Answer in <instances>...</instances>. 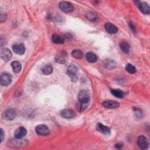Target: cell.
<instances>
[{
	"instance_id": "6da1fadb",
	"label": "cell",
	"mask_w": 150,
	"mask_h": 150,
	"mask_svg": "<svg viewBox=\"0 0 150 150\" xmlns=\"http://www.w3.org/2000/svg\"><path fill=\"white\" fill-rule=\"evenodd\" d=\"M78 98L79 103L89 104L90 98V95L87 90H82L79 92Z\"/></svg>"
},
{
	"instance_id": "7a4b0ae2",
	"label": "cell",
	"mask_w": 150,
	"mask_h": 150,
	"mask_svg": "<svg viewBox=\"0 0 150 150\" xmlns=\"http://www.w3.org/2000/svg\"><path fill=\"white\" fill-rule=\"evenodd\" d=\"M78 72V68L74 65H70L67 69V73L69 76L70 77L72 81L76 82L78 80V77L76 73Z\"/></svg>"
},
{
	"instance_id": "3957f363",
	"label": "cell",
	"mask_w": 150,
	"mask_h": 150,
	"mask_svg": "<svg viewBox=\"0 0 150 150\" xmlns=\"http://www.w3.org/2000/svg\"><path fill=\"white\" fill-rule=\"evenodd\" d=\"M59 6L60 9L66 13L72 12L74 10L73 6L69 2L62 1L59 3Z\"/></svg>"
},
{
	"instance_id": "277c9868",
	"label": "cell",
	"mask_w": 150,
	"mask_h": 150,
	"mask_svg": "<svg viewBox=\"0 0 150 150\" xmlns=\"http://www.w3.org/2000/svg\"><path fill=\"white\" fill-rule=\"evenodd\" d=\"M12 78L11 75L7 73H3L0 77V82L3 86H7L11 84Z\"/></svg>"
},
{
	"instance_id": "5b68a950",
	"label": "cell",
	"mask_w": 150,
	"mask_h": 150,
	"mask_svg": "<svg viewBox=\"0 0 150 150\" xmlns=\"http://www.w3.org/2000/svg\"><path fill=\"white\" fill-rule=\"evenodd\" d=\"M36 133L39 136H48L50 134V130L49 128L43 124H39L35 129Z\"/></svg>"
},
{
	"instance_id": "8992f818",
	"label": "cell",
	"mask_w": 150,
	"mask_h": 150,
	"mask_svg": "<svg viewBox=\"0 0 150 150\" xmlns=\"http://www.w3.org/2000/svg\"><path fill=\"white\" fill-rule=\"evenodd\" d=\"M137 144L142 149H145L148 147L149 143L147 138L144 136H140L137 138Z\"/></svg>"
},
{
	"instance_id": "52a82bcc",
	"label": "cell",
	"mask_w": 150,
	"mask_h": 150,
	"mask_svg": "<svg viewBox=\"0 0 150 150\" xmlns=\"http://www.w3.org/2000/svg\"><path fill=\"white\" fill-rule=\"evenodd\" d=\"M13 51L17 55H22L25 53V46L22 43H17L13 45L12 46Z\"/></svg>"
},
{
	"instance_id": "ba28073f",
	"label": "cell",
	"mask_w": 150,
	"mask_h": 150,
	"mask_svg": "<svg viewBox=\"0 0 150 150\" xmlns=\"http://www.w3.org/2000/svg\"><path fill=\"white\" fill-rule=\"evenodd\" d=\"M61 114L63 118L67 119L73 118L76 116V113H75V111L74 110L68 109L62 110L61 112Z\"/></svg>"
},
{
	"instance_id": "9c48e42d",
	"label": "cell",
	"mask_w": 150,
	"mask_h": 150,
	"mask_svg": "<svg viewBox=\"0 0 150 150\" xmlns=\"http://www.w3.org/2000/svg\"><path fill=\"white\" fill-rule=\"evenodd\" d=\"M102 105L104 107L109 109H117L120 106V103L116 101L113 100H106L103 102Z\"/></svg>"
},
{
	"instance_id": "30bf717a",
	"label": "cell",
	"mask_w": 150,
	"mask_h": 150,
	"mask_svg": "<svg viewBox=\"0 0 150 150\" xmlns=\"http://www.w3.org/2000/svg\"><path fill=\"white\" fill-rule=\"evenodd\" d=\"M0 55H1V58H2V59H3L6 62H8L11 58L12 53L10 49L7 48H4L1 49Z\"/></svg>"
},
{
	"instance_id": "8fae6325",
	"label": "cell",
	"mask_w": 150,
	"mask_h": 150,
	"mask_svg": "<svg viewBox=\"0 0 150 150\" xmlns=\"http://www.w3.org/2000/svg\"><path fill=\"white\" fill-rule=\"evenodd\" d=\"M96 130L99 133L102 134H103L105 135H110V129L105 126V125L101 124V123H98L96 126Z\"/></svg>"
},
{
	"instance_id": "7c38bea8",
	"label": "cell",
	"mask_w": 150,
	"mask_h": 150,
	"mask_svg": "<svg viewBox=\"0 0 150 150\" xmlns=\"http://www.w3.org/2000/svg\"><path fill=\"white\" fill-rule=\"evenodd\" d=\"M27 130L23 127H20L18 128L14 132V136L15 138L21 139L27 135Z\"/></svg>"
},
{
	"instance_id": "4fadbf2b",
	"label": "cell",
	"mask_w": 150,
	"mask_h": 150,
	"mask_svg": "<svg viewBox=\"0 0 150 150\" xmlns=\"http://www.w3.org/2000/svg\"><path fill=\"white\" fill-rule=\"evenodd\" d=\"M28 144V142L27 140H23L21 139L16 138L15 140H12L11 141L10 143V147H23L27 145Z\"/></svg>"
},
{
	"instance_id": "5bb4252c",
	"label": "cell",
	"mask_w": 150,
	"mask_h": 150,
	"mask_svg": "<svg viewBox=\"0 0 150 150\" xmlns=\"http://www.w3.org/2000/svg\"><path fill=\"white\" fill-rule=\"evenodd\" d=\"M17 116V112L13 109H8L4 112V117L8 120H12Z\"/></svg>"
},
{
	"instance_id": "9a60e30c",
	"label": "cell",
	"mask_w": 150,
	"mask_h": 150,
	"mask_svg": "<svg viewBox=\"0 0 150 150\" xmlns=\"http://www.w3.org/2000/svg\"><path fill=\"white\" fill-rule=\"evenodd\" d=\"M105 29L110 34H116L118 31L117 27L111 23H106L105 24Z\"/></svg>"
},
{
	"instance_id": "2e32d148",
	"label": "cell",
	"mask_w": 150,
	"mask_h": 150,
	"mask_svg": "<svg viewBox=\"0 0 150 150\" xmlns=\"http://www.w3.org/2000/svg\"><path fill=\"white\" fill-rule=\"evenodd\" d=\"M138 4V7H139L140 10L144 14H149V6L145 3H140V2H136Z\"/></svg>"
},
{
	"instance_id": "e0dca14e",
	"label": "cell",
	"mask_w": 150,
	"mask_h": 150,
	"mask_svg": "<svg viewBox=\"0 0 150 150\" xmlns=\"http://www.w3.org/2000/svg\"><path fill=\"white\" fill-rule=\"evenodd\" d=\"M41 70L42 73L45 75H49L51 74L53 72V67L49 64H47L44 65L42 69Z\"/></svg>"
},
{
	"instance_id": "ac0fdd59",
	"label": "cell",
	"mask_w": 150,
	"mask_h": 150,
	"mask_svg": "<svg viewBox=\"0 0 150 150\" xmlns=\"http://www.w3.org/2000/svg\"><path fill=\"white\" fill-rule=\"evenodd\" d=\"M52 41L55 44H63L65 42L64 38L57 34H54L52 35Z\"/></svg>"
},
{
	"instance_id": "d6986e66",
	"label": "cell",
	"mask_w": 150,
	"mask_h": 150,
	"mask_svg": "<svg viewBox=\"0 0 150 150\" xmlns=\"http://www.w3.org/2000/svg\"><path fill=\"white\" fill-rule=\"evenodd\" d=\"M11 66L13 69V71L16 73H19L22 69V65H21V63L18 61L12 62L11 63Z\"/></svg>"
},
{
	"instance_id": "ffe728a7",
	"label": "cell",
	"mask_w": 150,
	"mask_h": 150,
	"mask_svg": "<svg viewBox=\"0 0 150 150\" xmlns=\"http://www.w3.org/2000/svg\"><path fill=\"white\" fill-rule=\"evenodd\" d=\"M120 47L121 50L124 53L128 54L129 52L130 46L127 42H122L120 45Z\"/></svg>"
},
{
	"instance_id": "44dd1931",
	"label": "cell",
	"mask_w": 150,
	"mask_h": 150,
	"mask_svg": "<svg viewBox=\"0 0 150 150\" xmlns=\"http://www.w3.org/2000/svg\"><path fill=\"white\" fill-rule=\"evenodd\" d=\"M72 55L74 58L76 59H82L84 57V54L83 52L79 49H76L74 50L72 52Z\"/></svg>"
},
{
	"instance_id": "7402d4cb",
	"label": "cell",
	"mask_w": 150,
	"mask_h": 150,
	"mask_svg": "<svg viewBox=\"0 0 150 150\" xmlns=\"http://www.w3.org/2000/svg\"><path fill=\"white\" fill-rule=\"evenodd\" d=\"M86 60L90 63H95L97 60V56L92 52H88L86 55Z\"/></svg>"
},
{
	"instance_id": "603a6c76",
	"label": "cell",
	"mask_w": 150,
	"mask_h": 150,
	"mask_svg": "<svg viewBox=\"0 0 150 150\" xmlns=\"http://www.w3.org/2000/svg\"><path fill=\"white\" fill-rule=\"evenodd\" d=\"M111 93L113 96H114L115 97L119 98H123L124 96V92L118 89H111Z\"/></svg>"
},
{
	"instance_id": "cb8c5ba5",
	"label": "cell",
	"mask_w": 150,
	"mask_h": 150,
	"mask_svg": "<svg viewBox=\"0 0 150 150\" xmlns=\"http://www.w3.org/2000/svg\"><path fill=\"white\" fill-rule=\"evenodd\" d=\"M116 64L114 61L111 60H107L105 61L104 63V66L108 69H114L116 66Z\"/></svg>"
},
{
	"instance_id": "d4e9b609",
	"label": "cell",
	"mask_w": 150,
	"mask_h": 150,
	"mask_svg": "<svg viewBox=\"0 0 150 150\" xmlns=\"http://www.w3.org/2000/svg\"><path fill=\"white\" fill-rule=\"evenodd\" d=\"M126 70L129 73L133 74L136 72V67L131 64H127L126 66Z\"/></svg>"
},
{
	"instance_id": "484cf974",
	"label": "cell",
	"mask_w": 150,
	"mask_h": 150,
	"mask_svg": "<svg viewBox=\"0 0 150 150\" xmlns=\"http://www.w3.org/2000/svg\"><path fill=\"white\" fill-rule=\"evenodd\" d=\"M89 104H85V103H81L78 102V103L76 105L77 110L79 111H84L88 106Z\"/></svg>"
},
{
	"instance_id": "4316f807",
	"label": "cell",
	"mask_w": 150,
	"mask_h": 150,
	"mask_svg": "<svg viewBox=\"0 0 150 150\" xmlns=\"http://www.w3.org/2000/svg\"><path fill=\"white\" fill-rule=\"evenodd\" d=\"M55 61L56 62L61 64L65 63L66 62V59L65 58V56H63V55H59L56 56Z\"/></svg>"
},
{
	"instance_id": "83f0119b",
	"label": "cell",
	"mask_w": 150,
	"mask_h": 150,
	"mask_svg": "<svg viewBox=\"0 0 150 150\" xmlns=\"http://www.w3.org/2000/svg\"><path fill=\"white\" fill-rule=\"evenodd\" d=\"M87 17L89 20L92 21H95L97 19V17L96 14L93 12H89L88 14H87Z\"/></svg>"
},
{
	"instance_id": "f1b7e54d",
	"label": "cell",
	"mask_w": 150,
	"mask_h": 150,
	"mask_svg": "<svg viewBox=\"0 0 150 150\" xmlns=\"http://www.w3.org/2000/svg\"><path fill=\"white\" fill-rule=\"evenodd\" d=\"M7 19V15L6 14L1 12V15H0V21H1V22L3 23L4 22H5Z\"/></svg>"
},
{
	"instance_id": "f546056e",
	"label": "cell",
	"mask_w": 150,
	"mask_h": 150,
	"mask_svg": "<svg viewBox=\"0 0 150 150\" xmlns=\"http://www.w3.org/2000/svg\"><path fill=\"white\" fill-rule=\"evenodd\" d=\"M0 131H1V132H0V142L1 143L4 138V132L2 129H1Z\"/></svg>"
},
{
	"instance_id": "4dcf8cb0",
	"label": "cell",
	"mask_w": 150,
	"mask_h": 150,
	"mask_svg": "<svg viewBox=\"0 0 150 150\" xmlns=\"http://www.w3.org/2000/svg\"><path fill=\"white\" fill-rule=\"evenodd\" d=\"M129 25H130V27L131 28V30H132L134 32L136 31V27H135V25L132 22H130L129 23Z\"/></svg>"
},
{
	"instance_id": "1f68e13d",
	"label": "cell",
	"mask_w": 150,
	"mask_h": 150,
	"mask_svg": "<svg viewBox=\"0 0 150 150\" xmlns=\"http://www.w3.org/2000/svg\"><path fill=\"white\" fill-rule=\"evenodd\" d=\"M116 147L117 148H118L122 147V144H117L116 145Z\"/></svg>"
}]
</instances>
